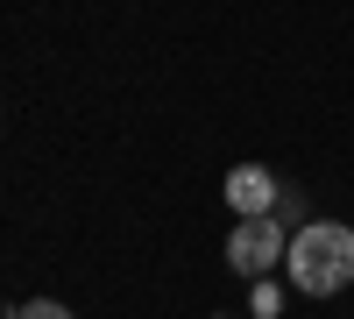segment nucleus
<instances>
[{"label":"nucleus","mask_w":354,"mask_h":319,"mask_svg":"<svg viewBox=\"0 0 354 319\" xmlns=\"http://www.w3.org/2000/svg\"><path fill=\"white\" fill-rule=\"evenodd\" d=\"M283 270L305 298H340L354 284V227L347 220H305L283 248Z\"/></svg>","instance_id":"obj_1"},{"label":"nucleus","mask_w":354,"mask_h":319,"mask_svg":"<svg viewBox=\"0 0 354 319\" xmlns=\"http://www.w3.org/2000/svg\"><path fill=\"white\" fill-rule=\"evenodd\" d=\"M283 248H290V235H283L277 213H262V220H234V235H227V270L255 284V277H270V270L283 263Z\"/></svg>","instance_id":"obj_2"},{"label":"nucleus","mask_w":354,"mask_h":319,"mask_svg":"<svg viewBox=\"0 0 354 319\" xmlns=\"http://www.w3.org/2000/svg\"><path fill=\"white\" fill-rule=\"evenodd\" d=\"M277 178L262 163H234L227 170V206H234V220H262V213H277Z\"/></svg>","instance_id":"obj_3"},{"label":"nucleus","mask_w":354,"mask_h":319,"mask_svg":"<svg viewBox=\"0 0 354 319\" xmlns=\"http://www.w3.org/2000/svg\"><path fill=\"white\" fill-rule=\"evenodd\" d=\"M15 319H71V305H57V298H28Z\"/></svg>","instance_id":"obj_4"},{"label":"nucleus","mask_w":354,"mask_h":319,"mask_svg":"<svg viewBox=\"0 0 354 319\" xmlns=\"http://www.w3.org/2000/svg\"><path fill=\"white\" fill-rule=\"evenodd\" d=\"M277 220H305V199H298V192H290V185L277 192Z\"/></svg>","instance_id":"obj_5"},{"label":"nucleus","mask_w":354,"mask_h":319,"mask_svg":"<svg viewBox=\"0 0 354 319\" xmlns=\"http://www.w3.org/2000/svg\"><path fill=\"white\" fill-rule=\"evenodd\" d=\"M248 291H255V312H262V319H270V312H277V284H262V277H255V284H248Z\"/></svg>","instance_id":"obj_6"}]
</instances>
